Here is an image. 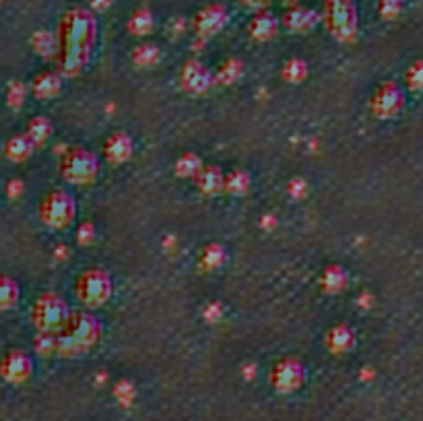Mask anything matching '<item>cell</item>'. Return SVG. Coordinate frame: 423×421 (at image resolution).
I'll list each match as a JSON object with an SVG mask.
<instances>
[{"label": "cell", "mask_w": 423, "mask_h": 421, "mask_svg": "<svg viewBox=\"0 0 423 421\" xmlns=\"http://www.w3.org/2000/svg\"><path fill=\"white\" fill-rule=\"evenodd\" d=\"M97 19L89 8H70L62 15L56 31V62L62 74H79L91 61L97 44Z\"/></svg>", "instance_id": "cell-1"}, {"label": "cell", "mask_w": 423, "mask_h": 421, "mask_svg": "<svg viewBox=\"0 0 423 421\" xmlns=\"http://www.w3.org/2000/svg\"><path fill=\"white\" fill-rule=\"evenodd\" d=\"M102 335L104 328L95 314H91L89 310L70 312L66 326L56 335V354L66 358L85 354L99 343Z\"/></svg>", "instance_id": "cell-2"}, {"label": "cell", "mask_w": 423, "mask_h": 421, "mask_svg": "<svg viewBox=\"0 0 423 421\" xmlns=\"http://www.w3.org/2000/svg\"><path fill=\"white\" fill-rule=\"evenodd\" d=\"M322 23L326 31L339 42H351L358 35V8L353 0H324Z\"/></svg>", "instance_id": "cell-3"}, {"label": "cell", "mask_w": 423, "mask_h": 421, "mask_svg": "<svg viewBox=\"0 0 423 421\" xmlns=\"http://www.w3.org/2000/svg\"><path fill=\"white\" fill-rule=\"evenodd\" d=\"M70 308L66 300L58 296L56 292H46L42 294L31 310V320L35 324V328L40 333L46 335H58L62 328L66 326L68 318H70Z\"/></svg>", "instance_id": "cell-4"}, {"label": "cell", "mask_w": 423, "mask_h": 421, "mask_svg": "<svg viewBox=\"0 0 423 421\" xmlns=\"http://www.w3.org/2000/svg\"><path fill=\"white\" fill-rule=\"evenodd\" d=\"M61 176L77 186L93 184L99 176V159L89 149L72 147L61 159Z\"/></svg>", "instance_id": "cell-5"}, {"label": "cell", "mask_w": 423, "mask_h": 421, "mask_svg": "<svg viewBox=\"0 0 423 421\" xmlns=\"http://www.w3.org/2000/svg\"><path fill=\"white\" fill-rule=\"evenodd\" d=\"M112 277L102 269H87L74 283V296L87 308H99L112 298Z\"/></svg>", "instance_id": "cell-6"}, {"label": "cell", "mask_w": 423, "mask_h": 421, "mask_svg": "<svg viewBox=\"0 0 423 421\" xmlns=\"http://www.w3.org/2000/svg\"><path fill=\"white\" fill-rule=\"evenodd\" d=\"M77 205L74 198L64 190H52L44 196L40 205V219L52 230H64L74 221Z\"/></svg>", "instance_id": "cell-7"}, {"label": "cell", "mask_w": 423, "mask_h": 421, "mask_svg": "<svg viewBox=\"0 0 423 421\" xmlns=\"http://www.w3.org/2000/svg\"><path fill=\"white\" fill-rule=\"evenodd\" d=\"M228 21H230V15H228V8L223 4H209L202 10H198L192 27L200 40H209V38L217 35L225 27Z\"/></svg>", "instance_id": "cell-8"}, {"label": "cell", "mask_w": 423, "mask_h": 421, "mask_svg": "<svg viewBox=\"0 0 423 421\" xmlns=\"http://www.w3.org/2000/svg\"><path fill=\"white\" fill-rule=\"evenodd\" d=\"M180 83L182 89L188 91L190 95H202L213 87L215 77L211 74V70L202 62L188 61L182 66Z\"/></svg>", "instance_id": "cell-9"}, {"label": "cell", "mask_w": 423, "mask_h": 421, "mask_svg": "<svg viewBox=\"0 0 423 421\" xmlns=\"http://www.w3.org/2000/svg\"><path fill=\"white\" fill-rule=\"evenodd\" d=\"M403 108V93L394 83H384L372 97V112L378 118H392Z\"/></svg>", "instance_id": "cell-10"}, {"label": "cell", "mask_w": 423, "mask_h": 421, "mask_svg": "<svg viewBox=\"0 0 423 421\" xmlns=\"http://www.w3.org/2000/svg\"><path fill=\"white\" fill-rule=\"evenodd\" d=\"M271 380L277 390L292 392L303 382V365L296 358H285L273 367Z\"/></svg>", "instance_id": "cell-11"}, {"label": "cell", "mask_w": 423, "mask_h": 421, "mask_svg": "<svg viewBox=\"0 0 423 421\" xmlns=\"http://www.w3.org/2000/svg\"><path fill=\"white\" fill-rule=\"evenodd\" d=\"M31 372H33V363L25 351L13 349L0 361V376L8 382H15V384L25 382L31 376Z\"/></svg>", "instance_id": "cell-12"}, {"label": "cell", "mask_w": 423, "mask_h": 421, "mask_svg": "<svg viewBox=\"0 0 423 421\" xmlns=\"http://www.w3.org/2000/svg\"><path fill=\"white\" fill-rule=\"evenodd\" d=\"M320 21V15L314 10V8H308V6H289L287 13L283 15L281 23L287 31L292 33H308L312 31Z\"/></svg>", "instance_id": "cell-13"}, {"label": "cell", "mask_w": 423, "mask_h": 421, "mask_svg": "<svg viewBox=\"0 0 423 421\" xmlns=\"http://www.w3.org/2000/svg\"><path fill=\"white\" fill-rule=\"evenodd\" d=\"M132 151H134L132 138L128 134H124V132H114L112 136L106 138L104 157H106V161L110 166H122V164L130 161Z\"/></svg>", "instance_id": "cell-14"}, {"label": "cell", "mask_w": 423, "mask_h": 421, "mask_svg": "<svg viewBox=\"0 0 423 421\" xmlns=\"http://www.w3.org/2000/svg\"><path fill=\"white\" fill-rule=\"evenodd\" d=\"M279 31V19L271 10H256V15L248 23V33L256 42H269Z\"/></svg>", "instance_id": "cell-15"}, {"label": "cell", "mask_w": 423, "mask_h": 421, "mask_svg": "<svg viewBox=\"0 0 423 421\" xmlns=\"http://www.w3.org/2000/svg\"><path fill=\"white\" fill-rule=\"evenodd\" d=\"M31 91L38 100H52L62 91V74L54 72V70H44L40 72L33 83H31Z\"/></svg>", "instance_id": "cell-16"}, {"label": "cell", "mask_w": 423, "mask_h": 421, "mask_svg": "<svg viewBox=\"0 0 423 421\" xmlns=\"http://www.w3.org/2000/svg\"><path fill=\"white\" fill-rule=\"evenodd\" d=\"M324 341H326V347H328L333 354H345V351H349V349L353 347L356 335H353V331H351L347 324H335V326L326 333Z\"/></svg>", "instance_id": "cell-17"}, {"label": "cell", "mask_w": 423, "mask_h": 421, "mask_svg": "<svg viewBox=\"0 0 423 421\" xmlns=\"http://www.w3.org/2000/svg\"><path fill=\"white\" fill-rule=\"evenodd\" d=\"M33 151H35V147H33V143L29 141L27 134H15L4 145V155L15 164L27 161L33 155Z\"/></svg>", "instance_id": "cell-18"}, {"label": "cell", "mask_w": 423, "mask_h": 421, "mask_svg": "<svg viewBox=\"0 0 423 421\" xmlns=\"http://www.w3.org/2000/svg\"><path fill=\"white\" fill-rule=\"evenodd\" d=\"M223 180H225V176H223V172L217 166H202L200 172L194 178L198 190L205 192V194H217V192H221L223 190Z\"/></svg>", "instance_id": "cell-19"}, {"label": "cell", "mask_w": 423, "mask_h": 421, "mask_svg": "<svg viewBox=\"0 0 423 421\" xmlns=\"http://www.w3.org/2000/svg\"><path fill=\"white\" fill-rule=\"evenodd\" d=\"M320 287L326 292V294H339L347 287V273L337 267V264H330L322 271L320 275Z\"/></svg>", "instance_id": "cell-20"}, {"label": "cell", "mask_w": 423, "mask_h": 421, "mask_svg": "<svg viewBox=\"0 0 423 421\" xmlns=\"http://www.w3.org/2000/svg\"><path fill=\"white\" fill-rule=\"evenodd\" d=\"M52 132H54L52 122L48 120V118H44V116H35L27 124V132L25 134L29 136V141L38 149V147H44L52 138Z\"/></svg>", "instance_id": "cell-21"}, {"label": "cell", "mask_w": 423, "mask_h": 421, "mask_svg": "<svg viewBox=\"0 0 423 421\" xmlns=\"http://www.w3.org/2000/svg\"><path fill=\"white\" fill-rule=\"evenodd\" d=\"M153 27H155V19H153V15H151L149 8H138V10H134V13L130 15L128 23H126V29H128L132 35H136V38L149 35V33L153 31Z\"/></svg>", "instance_id": "cell-22"}, {"label": "cell", "mask_w": 423, "mask_h": 421, "mask_svg": "<svg viewBox=\"0 0 423 421\" xmlns=\"http://www.w3.org/2000/svg\"><path fill=\"white\" fill-rule=\"evenodd\" d=\"M225 260H228V252L221 244H209L200 252V267L207 271H215V269L223 267Z\"/></svg>", "instance_id": "cell-23"}, {"label": "cell", "mask_w": 423, "mask_h": 421, "mask_svg": "<svg viewBox=\"0 0 423 421\" xmlns=\"http://www.w3.org/2000/svg\"><path fill=\"white\" fill-rule=\"evenodd\" d=\"M31 46H33V50H35L40 56H44V58H56V52H58L56 33L38 31V33L31 38Z\"/></svg>", "instance_id": "cell-24"}, {"label": "cell", "mask_w": 423, "mask_h": 421, "mask_svg": "<svg viewBox=\"0 0 423 421\" xmlns=\"http://www.w3.org/2000/svg\"><path fill=\"white\" fill-rule=\"evenodd\" d=\"M19 298H21L19 283L15 279L6 277V275H0V312L15 308Z\"/></svg>", "instance_id": "cell-25"}, {"label": "cell", "mask_w": 423, "mask_h": 421, "mask_svg": "<svg viewBox=\"0 0 423 421\" xmlns=\"http://www.w3.org/2000/svg\"><path fill=\"white\" fill-rule=\"evenodd\" d=\"M242 74H244L242 61H238V58H230V61H225L221 66H219V70H217V74H215V81H217L219 85H234V83L240 81Z\"/></svg>", "instance_id": "cell-26"}, {"label": "cell", "mask_w": 423, "mask_h": 421, "mask_svg": "<svg viewBox=\"0 0 423 421\" xmlns=\"http://www.w3.org/2000/svg\"><path fill=\"white\" fill-rule=\"evenodd\" d=\"M250 186H252V180H250V176H248L246 172H242V170H234V172L228 174L225 180H223V190H225L228 194H232V196H244V194L250 190Z\"/></svg>", "instance_id": "cell-27"}, {"label": "cell", "mask_w": 423, "mask_h": 421, "mask_svg": "<svg viewBox=\"0 0 423 421\" xmlns=\"http://www.w3.org/2000/svg\"><path fill=\"white\" fill-rule=\"evenodd\" d=\"M159 58H161V50H159L155 44H151V42L141 44V46L132 52V61H134L136 66H141V68H151V66H155V64L159 62Z\"/></svg>", "instance_id": "cell-28"}, {"label": "cell", "mask_w": 423, "mask_h": 421, "mask_svg": "<svg viewBox=\"0 0 423 421\" xmlns=\"http://www.w3.org/2000/svg\"><path fill=\"white\" fill-rule=\"evenodd\" d=\"M200 168H202V161L194 153H184L182 157H178V161L174 166V170L180 178H196Z\"/></svg>", "instance_id": "cell-29"}, {"label": "cell", "mask_w": 423, "mask_h": 421, "mask_svg": "<svg viewBox=\"0 0 423 421\" xmlns=\"http://www.w3.org/2000/svg\"><path fill=\"white\" fill-rule=\"evenodd\" d=\"M281 74H283V79L287 83H302L303 79L308 77V64L302 58H289L283 64Z\"/></svg>", "instance_id": "cell-30"}, {"label": "cell", "mask_w": 423, "mask_h": 421, "mask_svg": "<svg viewBox=\"0 0 423 421\" xmlns=\"http://www.w3.org/2000/svg\"><path fill=\"white\" fill-rule=\"evenodd\" d=\"M23 102H25V85L23 83H19V81H15V83H10V87H8V93H6V104L10 106V108H21L23 106Z\"/></svg>", "instance_id": "cell-31"}, {"label": "cell", "mask_w": 423, "mask_h": 421, "mask_svg": "<svg viewBox=\"0 0 423 421\" xmlns=\"http://www.w3.org/2000/svg\"><path fill=\"white\" fill-rule=\"evenodd\" d=\"M35 349L44 356V354H54L56 351V335H46L40 333V337L35 339Z\"/></svg>", "instance_id": "cell-32"}, {"label": "cell", "mask_w": 423, "mask_h": 421, "mask_svg": "<svg viewBox=\"0 0 423 421\" xmlns=\"http://www.w3.org/2000/svg\"><path fill=\"white\" fill-rule=\"evenodd\" d=\"M403 8L401 0H380V15L386 19H394Z\"/></svg>", "instance_id": "cell-33"}, {"label": "cell", "mask_w": 423, "mask_h": 421, "mask_svg": "<svg viewBox=\"0 0 423 421\" xmlns=\"http://www.w3.org/2000/svg\"><path fill=\"white\" fill-rule=\"evenodd\" d=\"M407 83L413 89H423V62H417L409 68L407 72Z\"/></svg>", "instance_id": "cell-34"}, {"label": "cell", "mask_w": 423, "mask_h": 421, "mask_svg": "<svg viewBox=\"0 0 423 421\" xmlns=\"http://www.w3.org/2000/svg\"><path fill=\"white\" fill-rule=\"evenodd\" d=\"M77 240L83 246H89L91 241L95 240V228L91 223H83L79 230H77Z\"/></svg>", "instance_id": "cell-35"}, {"label": "cell", "mask_w": 423, "mask_h": 421, "mask_svg": "<svg viewBox=\"0 0 423 421\" xmlns=\"http://www.w3.org/2000/svg\"><path fill=\"white\" fill-rule=\"evenodd\" d=\"M240 2H242L244 6L252 8V10H264V8L271 6L273 0H240Z\"/></svg>", "instance_id": "cell-36"}, {"label": "cell", "mask_w": 423, "mask_h": 421, "mask_svg": "<svg viewBox=\"0 0 423 421\" xmlns=\"http://www.w3.org/2000/svg\"><path fill=\"white\" fill-rule=\"evenodd\" d=\"M112 4H114V0H89V10L102 13V10H108Z\"/></svg>", "instance_id": "cell-37"}, {"label": "cell", "mask_w": 423, "mask_h": 421, "mask_svg": "<svg viewBox=\"0 0 423 421\" xmlns=\"http://www.w3.org/2000/svg\"><path fill=\"white\" fill-rule=\"evenodd\" d=\"M289 190H292V194H296V196H303L305 194V182L303 180H294L292 184H289Z\"/></svg>", "instance_id": "cell-38"}, {"label": "cell", "mask_w": 423, "mask_h": 421, "mask_svg": "<svg viewBox=\"0 0 423 421\" xmlns=\"http://www.w3.org/2000/svg\"><path fill=\"white\" fill-rule=\"evenodd\" d=\"M21 190H23V184H21V182H10V184H8V192H10V196H19Z\"/></svg>", "instance_id": "cell-39"}, {"label": "cell", "mask_w": 423, "mask_h": 421, "mask_svg": "<svg viewBox=\"0 0 423 421\" xmlns=\"http://www.w3.org/2000/svg\"><path fill=\"white\" fill-rule=\"evenodd\" d=\"M279 2H281L283 6H287V8H289V6H298V4H300V0H279Z\"/></svg>", "instance_id": "cell-40"}]
</instances>
